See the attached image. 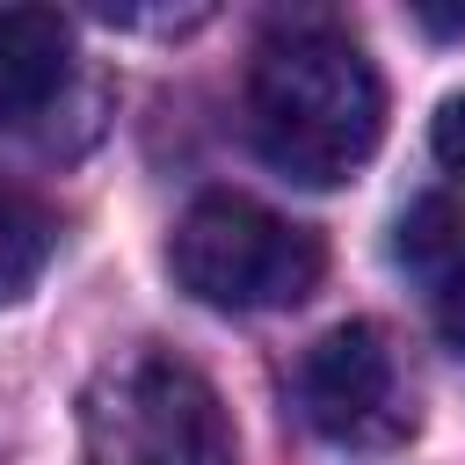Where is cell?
I'll return each instance as SVG.
<instances>
[{
  "mask_svg": "<svg viewBox=\"0 0 465 465\" xmlns=\"http://www.w3.org/2000/svg\"><path fill=\"white\" fill-rule=\"evenodd\" d=\"M254 153L312 189L349 182L385 131V87L363 44L334 22H276L247 65Z\"/></svg>",
  "mask_w": 465,
  "mask_h": 465,
  "instance_id": "1",
  "label": "cell"
},
{
  "mask_svg": "<svg viewBox=\"0 0 465 465\" xmlns=\"http://www.w3.org/2000/svg\"><path fill=\"white\" fill-rule=\"evenodd\" d=\"M80 465H232V421L174 349H124L80 392Z\"/></svg>",
  "mask_w": 465,
  "mask_h": 465,
  "instance_id": "2",
  "label": "cell"
},
{
  "mask_svg": "<svg viewBox=\"0 0 465 465\" xmlns=\"http://www.w3.org/2000/svg\"><path fill=\"white\" fill-rule=\"evenodd\" d=\"M167 262H174V283L196 305L269 312V305L312 298V283L327 269V247H320L312 225H298V218H283L254 196L211 189L182 211V225L167 240Z\"/></svg>",
  "mask_w": 465,
  "mask_h": 465,
  "instance_id": "3",
  "label": "cell"
},
{
  "mask_svg": "<svg viewBox=\"0 0 465 465\" xmlns=\"http://www.w3.org/2000/svg\"><path fill=\"white\" fill-rule=\"evenodd\" d=\"M298 407L327 443H349V450H385L414 436L400 356L371 320H341L298 356Z\"/></svg>",
  "mask_w": 465,
  "mask_h": 465,
  "instance_id": "4",
  "label": "cell"
},
{
  "mask_svg": "<svg viewBox=\"0 0 465 465\" xmlns=\"http://www.w3.org/2000/svg\"><path fill=\"white\" fill-rule=\"evenodd\" d=\"M73 80V22L58 7H0V138L44 124Z\"/></svg>",
  "mask_w": 465,
  "mask_h": 465,
  "instance_id": "5",
  "label": "cell"
},
{
  "mask_svg": "<svg viewBox=\"0 0 465 465\" xmlns=\"http://www.w3.org/2000/svg\"><path fill=\"white\" fill-rule=\"evenodd\" d=\"M51 247H58L51 211H44L36 196H22V189H7V182H0V305L29 298V283L44 276Z\"/></svg>",
  "mask_w": 465,
  "mask_h": 465,
  "instance_id": "6",
  "label": "cell"
},
{
  "mask_svg": "<svg viewBox=\"0 0 465 465\" xmlns=\"http://www.w3.org/2000/svg\"><path fill=\"white\" fill-rule=\"evenodd\" d=\"M465 247V225H458V211L450 203H414L407 218H400V262H414V269H443L450 254Z\"/></svg>",
  "mask_w": 465,
  "mask_h": 465,
  "instance_id": "7",
  "label": "cell"
},
{
  "mask_svg": "<svg viewBox=\"0 0 465 465\" xmlns=\"http://www.w3.org/2000/svg\"><path fill=\"white\" fill-rule=\"evenodd\" d=\"M436 334L465 356V247L436 269Z\"/></svg>",
  "mask_w": 465,
  "mask_h": 465,
  "instance_id": "8",
  "label": "cell"
},
{
  "mask_svg": "<svg viewBox=\"0 0 465 465\" xmlns=\"http://www.w3.org/2000/svg\"><path fill=\"white\" fill-rule=\"evenodd\" d=\"M429 145H436V160H443L450 174H465V94H450V102L436 109V124H429Z\"/></svg>",
  "mask_w": 465,
  "mask_h": 465,
  "instance_id": "9",
  "label": "cell"
},
{
  "mask_svg": "<svg viewBox=\"0 0 465 465\" xmlns=\"http://www.w3.org/2000/svg\"><path fill=\"white\" fill-rule=\"evenodd\" d=\"M414 15H421V22L436 29V36H465V7H436V0H421Z\"/></svg>",
  "mask_w": 465,
  "mask_h": 465,
  "instance_id": "10",
  "label": "cell"
}]
</instances>
